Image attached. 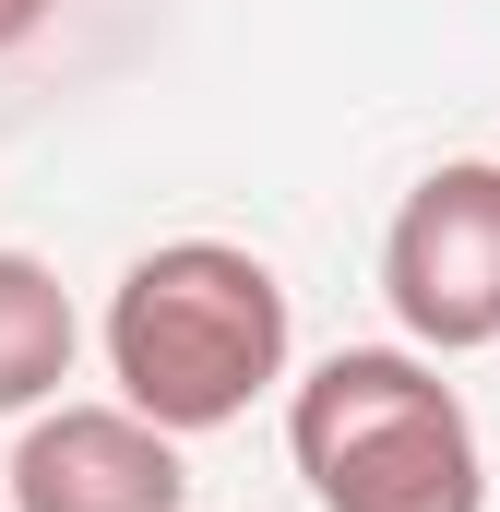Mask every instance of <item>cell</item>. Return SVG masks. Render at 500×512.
<instances>
[{
  "mask_svg": "<svg viewBox=\"0 0 500 512\" xmlns=\"http://www.w3.org/2000/svg\"><path fill=\"white\" fill-rule=\"evenodd\" d=\"M72 358H84V310H72V286H60L36 251H0V417L60 405Z\"/></svg>",
  "mask_w": 500,
  "mask_h": 512,
  "instance_id": "5b68a950",
  "label": "cell"
},
{
  "mask_svg": "<svg viewBox=\"0 0 500 512\" xmlns=\"http://www.w3.org/2000/svg\"><path fill=\"white\" fill-rule=\"evenodd\" d=\"M48 12H60V0H0V48H24V36H36Z\"/></svg>",
  "mask_w": 500,
  "mask_h": 512,
  "instance_id": "8992f818",
  "label": "cell"
},
{
  "mask_svg": "<svg viewBox=\"0 0 500 512\" xmlns=\"http://www.w3.org/2000/svg\"><path fill=\"white\" fill-rule=\"evenodd\" d=\"M12 512H191V465L179 429H155L143 405H36L12 465H0Z\"/></svg>",
  "mask_w": 500,
  "mask_h": 512,
  "instance_id": "277c9868",
  "label": "cell"
},
{
  "mask_svg": "<svg viewBox=\"0 0 500 512\" xmlns=\"http://www.w3.org/2000/svg\"><path fill=\"white\" fill-rule=\"evenodd\" d=\"M286 453L322 512H489V453L429 346H334L286 382Z\"/></svg>",
  "mask_w": 500,
  "mask_h": 512,
  "instance_id": "7a4b0ae2",
  "label": "cell"
},
{
  "mask_svg": "<svg viewBox=\"0 0 500 512\" xmlns=\"http://www.w3.org/2000/svg\"><path fill=\"white\" fill-rule=\"evenodd\" d=\"M381 298H393L405 346H429V358L500 346V155H453L393 203Z\"/></svg>",
  "mask_w": 500,
  "mask_h": 512,
  "instance_id": "3957f363",
  "label": "cell"
},
{
  "mask_svg": "<svg viewBox=\"0 0 500 512\" xmlns=\"http://www.w3.org/2000/svg\"><path fill=\"white\" fill-rule=\"evenodd\" d=\"M0 512H12V501H0Z\"/></svg>",
  "mask_w": 500,
  "mask_h": 512,
  "instance_id": "52a82bcc",
  "label": "cell"
},
{
  "mask_svg": "<svg viewBox=\"0 0 500 512\" xmlns=\"http://www.w3.org/2000/svg\"><path fill=\"white\" fill-rule=\"evenodd\" d=\"M96 346H108L120 405H143L179 441H203V429L250 417L262 393L286 382L298 310H286V274L262 251H239V239H155L108 286Z\"/></svg>",
  "mask_w": 500,
  "mask_h": 512,
  "instance_id": "6da1fadb",
  "label": "cell"
}]
</instances>
